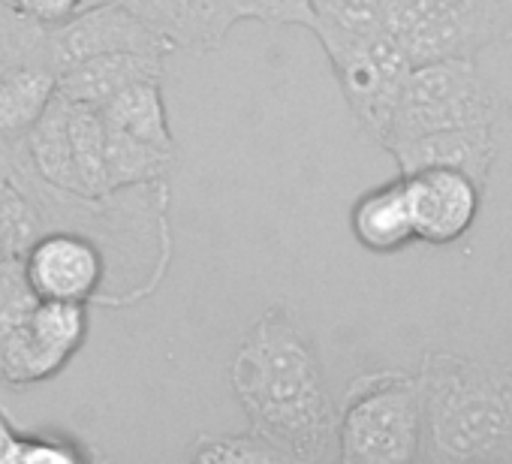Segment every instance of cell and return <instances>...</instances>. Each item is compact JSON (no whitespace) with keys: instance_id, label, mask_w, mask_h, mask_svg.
<instances>
[{"instance_id":"6da1fadb","label":"cell","mask_w":512,"mask_h":464,"mask_svg":"<svg viewBox=\"0 0 512 464\" xmlns=\"http://www.w3.org/2000/svg\"><path fill=\"white\" fill-rule=\"evenodd\" d=\"M229 389L247 428L290 461H338V404L287 305H272L244 332L229 359Z\"/></svg>"},{"instance_id":"7a4b0ae2","label":"cell","mask_w":512,"mask_h":464,"mask_svg":"<svg viewBox=\"0 0 512 464\" xmlns=\"http://www.w3.org/2000/svg\"><path fill=\"white\" fill-rule=\"evenodd\" d=\"M416 386L422 461H512V365L431 350L419 365Z\"/></svg>"},{"instance_id":"3957f363","label":"cell","mask_w":512,"mask_h":464,"mask_svg":"<svg viewBox=\"0 0 512 464\" xmlns=\"http://www.w3.org/2000/svg\"><path fill=\"white\" fill-rule=\"evenodd\" d=\"M416 374L383 368L359 374L338 407V461L410 464L419 458Z\"/></svg>"},{"instance_id":"277c9868","label":"cell","mask_w":512,"mask_h":464,"mask_svg":"<svg viewBox=\"0 0 512 464\" xmlns=\"http://www.w3.org/2000/svg\"><path fill=\"white\" fill-rule=\"evenodd\" d=\"M383 31L410 64L476 58L512 37V0H383Z\"/></svg>"},{"instance_id":"5b68a950","label":"cell","mask_w":512,"mask_h":464,"mask_svg":"<svg viewBox=\"0 0 512 464\" xmlns=\"http://www.w3.org/2000/svg\"><path fill=\"white\" fill-rule=\"evenodd\" d=\"M500 94L485 82L476 58H440L410 67L389 136L383 148L398 142L455 130V127H494L500 118Z\"/></svg>"},{"instance_id":"8992f818","label":"cell","mask_w":512,"mask_h":464,"mask_svg":"<svg viewBox=\"0 0 512 464\" xmlns=\"http://www.w3.org/2000/svg\"><path fill=\"white\" fill-rule=\"evenodd\" d=\"M88 341V305L37 299L0 308V383L37 386L58 377Z\"/></svg>"},{"instance_id":"52a82bcc","label":"cell","mask_w":512,"mask_h":464,"mask_svg":"<svg viewBox=\"0 0 512 464\" xmlns=\"http://www.w3.org/2000/svg\"><path fill=\"white\" fill-rule=\"evenodd\" d=\"M314 37L323 43L341 94L359 121V127L383 145L395 118V106L410 73V58L386 34H347L335 28H317Z\"/></svg>"},{"instance_id":"ba28073f","label":"cell","mask_w":512,"mask_h":464,"mask_svg":"<svg viewBox=\"0 0 512 464\" xmlns=\"http://www.w3.org/2000/svg\"><path fill=\"white\" fill-rule=\"evenodd\" d=\"M25 284L37 299L94 305L106 302L109 257L103 242L85 229H49L28 248L22 260Z\"/></svg>"},{"instance_id":"9c48e42d","label":"cell","mask_w":512,"mask_h":464,"mask_svg":"<svg viewBox=\"0 0 512 464\" xmlns=\"http://www.w3.org/2000/svg\"><path fill=\"white\" fill-rule=\"evenodd\" d=\"M49 40L58 70L112 52H172L148 22L121 4H85L73 19L52 28Z\"/></svg>"},{"instance_id":"30bf717a","label":"cell","mask_w":512,"mask_h":464,"mask_svg":"<svg viewBox=\"0 0 512 464\" xmlns=\"http://www.w3.org/2000/svg\"><path fill=\"white\" fill-rule=\"evenodd\" d=\"M416 242L443 248L467 236L479 214L482 187L458 169H416L401 175Z\"/></svg>"},{"instance_id":"8fae6325","label":"cell","mask_w":512,"mask_h":464,"mask_svg":"<svg viewBox=\"0 0 512 464\" xmlns=\"http://www.w3.org/2000/svg\"><path fill=\"white\" fill-rule=\"evenodd\" d=\"M58 76L52 40L46 52L0 70V160H13L25 151V136L58 94Z\"/></svg>"},{"instance_id":"7c38bea8","label":"cell","mask_w":512,"mask_h":464,"mask_svg":"<svg viewBox=\"0 0 512 464\" xmlns=\"http://www.w3.org/2000/svg\"><path fill=\"white\" fill-rule=\"evenodd\" d=\"M389 154L395 157L401 175L440 166V169H458L470 175L479 187H485L488 172L497 160V139H494V127H455V130H437L398 142L389 148Z\"/></svg>"},{"instance_id":"4fadbf2b","label":"cell","mask_w":512,"mask_h":464,"mask_svg":"<svg viewBox=\"0 0 512 464\" xmlns=\"http://www.w3.org/2000/svg\"><path fill=\"white\" fill-rule=\"evenodd\" d=\"M133 13L148 22L172 52L190 55L217 52L235 28L226 0H139Z\"/></svg>"},{"instance_id":"5bb4252c","label":"cell","mask_w":512,"mask_h":464,"mask_svg":"<svg viewBox=\"0 0 512 464\" xmlns=\"http://www.w3.org/2000/svg\"><path fill=\"white\" fill-rule=\"evenodd\" d=\"M163 73H166V55L112 52V55H97V58H88L61 70L58 94L76 103L103 106L109 97H115L118 91L136 82H163Z\"/></svg>"},{"instance_id":"9a60e30c","label":"cell","mask_w":512,"mask_h":464,"mask_svg":"<svg viewBox=\"0 0 512 464\" xmlns=\"http://www.w3.org/2000/svg\"><path fill=\"white\" fill-rule=\"evenodd\" d=\"M350 232L353 239L371 254H398L410 242H416L410 202L404 190V178L386 181L368 193H362L350 208Z\"/></svg>"},{"instance_id":"2e32d148","label":"cell","mask_w":512,"mask_h":464,"mask_svg":"<svg viewBox=\"0 0 512 464\" xmlns=\"http://www.w3.org/2000/svg\"><path fill=\"white\" fill-rule=\"evenodd\" d=\"M106 127L139 139L151 148L178 154V142L169 124V112L163 103V82H136L115 97H109L103 106H97Z\"/></svg>"},{"instance_id":"e0dca14e","label":"cell","mask_w":512,"mask_h":464,"mask_svg":"<svg viewBox=\"0 0 512 464\" xmlns=\"http://www.w3.org/2000/svg\"><path fill=\"white\" fill-rule=\"evenodd\" d=\"M67 121H70V148H73L79 196L88 199L109 196L112 190L106 175V124L100 109L67 97Z\"/></svg>"},{"instance_id":"ac0fdd59","label":"cell","mask_w":512,"mask_h":464,"mask_svg":"<svg viewBox=\"0 0 512 464\" xmlns=\"http://www.w3.org/2000/svg\"><path fill=\"white\" fill-rule=\"evenodd\" d=\"M94 452L82 449L79 440L64 434H34L19 431L7 410L0 407V461L7 464H31V461H88Z\"/></svg>"},{"instance_id":"d6986e66","label":"cell","mask_w":512,"mask_h":464,"mask_svg":"<svg viewBox=\"0 0 512 464\" xmlns=\"http://www.w3.org/2000/svg\"><path fill=\"white\" fill-rule=\"evenodd\" d=\"M187 461L202 464H290V458L256 431L238 434H199L187 452Z\"/></svg>"},{"instance_id":"ffe728a7","label":"cell","mask_w":512,"mask_h":464,"mask_svg":"<svg viewBox=\"0 0 512 464\" xmlns=\"http://www.w3.org/2000/svg\"><path fill=\"white\" fill-rule=\"evenodd\" d=\"M314 28H335L347 34H377L383 31V0H311Z\"/></svg>"},{"instance_id":"44dd1931","label":"cell","mask_w":512,"mask_h":464,"mask_svg":"<svg viewBox=\"0 0 512 464\" xmlns=\"http://www.w3.org/2000/svg\"><path fill=\"white\" fill-rule=\"evenodd\" d=\"M226 7L238 22L253 19L266 25H299V28H314V10L311 0H226Z\"/></svg>"},{"instance_id":"7402d4cb","label":"cell","mask_w":512,"mask_h":464,"mask_svg":"<svg viewBox=\"0 0 512 464\" xmlns=\"http://www.w3.org/2000/svg\"><path fill=\"white\" fill-rule=\"evenodd\" d=\"M46 49H49V31L28 25L7 7V0H0V70Z\"/></svg>"},{"instance_id":"603a6c76","label":"cell","mask_w":512,"mask_h":464,"mask_svg":"<svg viewBox=\"0 0 512 464\" xmlns=\"http://www.w3.org/2000/svg\"><path fill=\"white\" fill-rule=\"evenodd\" d=\"M7 7L28 25L52 31L73 19L85 7V0H7Z\"/></svg>"},{"instance_id":"cb8c5ba5","label":"cell","mask_w":512,"mask_h":464,"mask_svg":"<svg viewBox=\"0 0 512 464\" xmlns=\"http://www.w3.org/2000/svg\"><path fill=\"white\" fill-rule=\"evenodd\" d=\"M85 4H121V7H127V10H136L139 0H85Z\"/></svg>"}]
</instances>
